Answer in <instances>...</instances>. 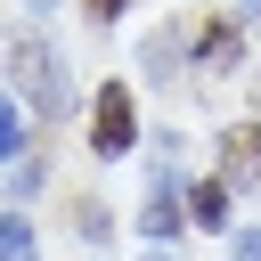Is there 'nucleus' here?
Returning a JSON list of instances; mask_svg holds the SVG:
<instances>
[{
  "mask_svg": "<svg viewBox=\"0 0 261 261\" xmlns=\"http://www.w3.org/2000/svg\"><path fill=\"white\" fill-rule=\"evenodd\" d=\"M8 65H16V90L33 98V114H65V106H73V82H65V57H57L49 41L16 33V41H8Z\"/></svg>",
  "mask_w": 261,
  "mask_h": 261,
  "instance_id": "nucleus-1",
  "label": "nucleus"
},
{
  "mask_svg": "<svg viewBox=\"0 0 261 261\" xmlns=\"http://www.w3.org/2000/svg\"><path fill=\"white\" fill-rule=\"evenodd\" d=\"M130 147H139V106H130V90H122V82H106V90H98V106H90V155H106V163H114V155H130Z\"/></svg>",
  "mask_w": 261,
  "mask_h": 261,
  "instance_id": "nucleus-2",
  "label": "nucleus"
},
{
  "mask_svg": "<svg viewBox=\"0 0 261 261\" xmlns=\"http://www.w3.org/2000/svg\"><path fill=\"white\" fill-rule=\"evenodd\" d=\"M24 147H33V98H24V90H8V98H0V155L16 163Z\"/></svg>",
  "mask_w": 261,
  "mask_h": 261,
  "instance_id": "nucleus-3",
  "label": "nucleus"
},
{
  "mask_svg": "<svg viewBox=\"0 0 261 261\" xmlns=\"http://www.w3.org/2000/svg\"><path fill=\"white\" fill-rule=\"evenodd\" d=\"M139 228H147L155 245H171V237H179V196H171V171H155V196H147Z\"/></svg>",
  "mask_w": 261,
  "mask_h": 261,
  "instance_id": "nucleus-4",
  "label": "nucleus"
},
{
  "mask_svg": "<svg viewBox=\"0 0 261 261\" xmlns=\"http://www.w3.org/2000/svg\"><path fill=\"white\" fill-rule=\"evenodd\" d=\"M228 188H237V179H196V188H188V220H196V228H228Z\"/></svg>",
  "mask_w": 261,
  "mask_h": 261,
  "instance_id": "nucleus-5",
  "label": "nucleus"
},
{
  "mask_svg": "<svg viewBox=\"0 0 261 261\" xmlns=\"http://www.w3.org/2000/svg\"><path fill=\"white\" fill-rule=\"evenodd\" d=\"M228 179H237V188L261 179V122H253V130H228Z\"/></svg>",
  "mask_w": 261,
  "mask_h": 261,
  "instance_id": "nucleus-6",
  "label": "nucleus"
},
{
  "mask_svg": "<svg viewBox=\"0 0 261 261\" xmlns=\"http://www.w3.org/2000/svg\"><path fill=\"white\" fill-rule=\"evenodd\" d=\"M0 261H33V220L24 212H0Z\"/></svg>",
  "mask_w": 261,
  "mask_h": 261,
  "instance_id": "nucleus-7",
  "label": "nucleus"
},
{
  "mask_svg": "<svg viewBox=\"0 0 261 261\" xmlns=\"http://www.w3.org/2000/svg\"><path fill=\"white\" fill-rule=\"evenodd\" d=\"M196 57H204L212 73H228V65H237V33H228V24H212V33L196 41Z\"/></svg>",
  "mask_w": 261,
  "mask_h": 261,
  "instance_id": "nucleus-8",
  "label": "nucleus"
},
{
  "mask_svg": "<svg viewBox=\"0 0 261 261\" xmlns=\"http://www.w3.org/2000/svg\"><path fill=\"white\" fill-rule=\"evenodd\" d=\"M237 261H261V228H237Z\"/></svg>",
  "mask_w": 261,
  "mask_h": 261,
  "instance_id": "nucleus-9",
  "label": "nucleus"
},
{
  "mask_svg": "<svg viewBox=\"0 0 261 261\" xmlns=\"http://www.w3.org/2000/svg\"><path fill=\"white\" fill-rule=\"evenodd\" d=\"M237 24H261V0H237Z\"/></svg>",
  "mask_w": 261,
  "mask_h": 261,
  "instance_id": "nucleus-10",
  "label": "nucleus"
},
{
  "mask_svg": "<svg viewBox=\"0 0 261 261\" xmlns=\"http://www.w3.org/2000/svg\"><path fill=\"white\" fill-rule=\"evenodd\" d=\"M90 16H122V0H90Z\"/></svg>",
  "mask_w": 261,
  "mask_h": 261,
  "instance_id": "nucleus-11",
  "label": "nucleus"
},
{
  "mask_svg": "<svg viewBox=\"0 0 261 261\" xmlns=\"http://www.w3.org/2000/svg\"><path fill=\"white\" fill-rule=\"evenodd\" d=\"M147 261H171V253H163V245H155V253H147Z\"/></svg>",
  "mask_w": 261,
  "mask_h": 261,
  "instance_id": "nucleus-12",
  "label": "nucleus"
}]
</instances>
